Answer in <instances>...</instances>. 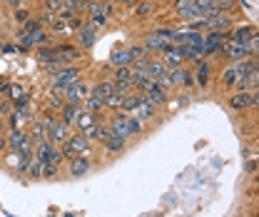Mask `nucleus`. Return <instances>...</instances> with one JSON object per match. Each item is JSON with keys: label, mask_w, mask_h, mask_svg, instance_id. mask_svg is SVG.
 I'll use <instances>...</instances> for the list:
<instances>
[{"label": "nucleus", "mask_w": 259, "mask_h": 217, "mask_svg": "<svg viewBox=\"0 0 259 217\" xmlns=\"http://www.w3.org/2000/svg\"><path fill=\"white\" fill-rule=\"evenodd\" d=\"M107 128H110L112 132H117L120 137H125V140H127V137H132V135H137V132L142 130V123H140V120H135L132 115H125V113H122V115L112 118V123H110Z\"/></svg>", "instance_id": "f257e3e1"}, {"label": "nucleus", "mask_w": 259, "mask_h": 217, "mask_svg": "<svg viewBox=\"0 0 259 217\" xmlns=\"http://www.w3.org/2000/svg\"><path fill=\"white\" fill-rule=\"evenodd\" d=\"M87 152H90V140L83 132L80 135H70L65 140V145H62V155L65 157H78V155H87Z\"/></svg>", "instance_id": "f03ea898"}, {"label": "nucleus", "mask_w": 259, "mask_h": 217, "mask_svg": "<svg viewBox=\"0 0 259 217\" xmlns=\"http://www.w3.org/2000/svg\"><path fill=\"white\" fill-rule=\"evenodd\" d=\"M35 157L43 162V165H60L62 162V152L55 147V142L45 140V142H38V150H35Z\"/></svg>", "instance_id": "7ed1b4c3"}, {"label": "nucleus", "mask_w": 259, "mask_h": 217, "mask_svg": "<svg viewBox=\"0 0 259 217\" xmlns=\"http://www.w3.org/2000/svg\"><path fill=\"white\" fill-rule=\"evenodd\" d=\"M257 105V90H237L229 97V107L232 110H247Z\"/></svg>", "instance_id": "20e7f679"}, {"label": "nucleus", "mask_w": 259, "mask_h": 217, "mask_svg": "<svg viewBox=\"0 0 259 217\" xmlns=\"http://www.w3.org/2000/svg\"><path fill=\"white\" fill-rule=\"evenodd\" d=\"M87 92H90V87H87L83 80H75L73 85L62 92V97H65V102H68V105H80V102L87 97Z\"/></svg>", "instance_id": "39448f33"}, {"label": "nucleus", "mask_w": 259, "mask_h": 217, "mask_svg": "<svg viewBox=\"0 0 259 217\" xmlns=\"http://www.w3.org/2000/svg\"><path fill=\"white\" fill-rule=\"evenodd\" d=\"M18 40H20V50H28V47H33V45H38V47L50 45V35L40 28V30H35V33H30V35H18Z\"/></svg>", "instance_id": "423d86ee"}, {"label": "nucleus", "mask_w": 259, "mask_h": 217, "mask_svg": "<svg viewBox=\"0 0 259 217\" xmlns=\"http://www.w3.org/2000/svg\"><path fill=\"white\" fill-rule=\"evenodd\" d=\"M227 43V35L224 33H205V45H202V52L205 55H215L219 52Z\"/></svg>", "instance_id": "0eeeda50"}, {"label": "nucleus", "mask_w": 259, "mask_h": 217, "mask_svg": "<svg viewBox=\"0 0 259 217\" xmlns=\"http://www.w3.org/2000/svg\"><path fill=\"white\" fill-rule=\"evenodd\" d=\"M52 47H55V60L62 63V65H70L73 60L80 58V50L73 47V45H52Z\"/></svg>", "instance_id": "6e6552de"}, {"label": "nucleus", "mask_w": 259, "mask_h": 217, "mask_svg": "<svg viewBox=\"0 0 259 217\" xmlns=\"http://www.w3.org/2000/svg\"><path fill=\"white\" fill-rule=\"evenodd\" d=\"M160 52H162V63H165L167 68L182 65V60H184L182 47H177V45H167V47H165V50H160Z\"/></svg>", "instance_id": "1a4fd4ad"}, {"label": "nucleus", "mask_w": 259, "mask_h": 217, "mask_svg": "<svg viewBox=\"0 0 259 217\" xmlns=\"http://www.w3.org/2000/svg\"><path fill=\"white\" fill-rule=\"evenodd\" d=\"M142 97H145L150 105H155V107H157V105H162V102L167 100V90H162V87H157L155 83H152L147 90H142Z\"/></svg>", "instance_id": "9d476101"}, {"label": "nucleus", "mask_w": 259, "mask_h": 217, "mask_svg": "<svg viewBox=\"0 0 259 217\" xmlns=\"http://www.w3.org/2000/svg\"><path fill=\"white\" fill-rule=\"evenodd\" d=\"M30 142H33L30 135L23 130H13L10 132V140H8V145H10L13 150H18V152H20V150H30Z\"/></svg>", "instance_id": "9b49d317"}, {"label": "nucleus", "mask_w": 259, "mask_h": 217, "mask_svg": "<svg viewBox=\"0 0 259 217\" xmlns=\"http://www.w3.org/2000/svg\"><path fill=\"white\" fill-rule=\"evenodd\" d=\"M222 50H224V55H227V58H229L232 63H237V60H244V58L249 55L244 45H239V43H232V40H227V43H224V47H222Z\"/></svg>", "instance_id": "f8f14e48"}, {"label": "nucleus", "mask_w": 259, "mask_h": 217, "mask_svg": "<svg viewBox=\"0 0 259 217\" xmlns=\"http://www.w3.org/2000/svg\"><path fill=\"white\" fill-rule=\"evenodd\" d=\"M95 40H97V28H92V23L87 20V23L80 25V45L83 47H92Z\"/></svg>", "instance_id": "ddd939ff"}, {"label": "nucleus", "mask_w": 259, "mask_h": 217, "mask_svg": "<svg viewBox=\"0 0 259 217\" xmlns=\"http://www.w3.org/2000/svg\"><path fill=\"white\" fill-rule=\"evenodd\" d=\"M87 13H90V18L92 15H105V18H110V13H112V3H107V0H90L87 3V8H85Z\"/></svg>", "instance_id": "4468645a"}, {"label": "nucleus", "mask_w": 259, "mask_h": 217, "mask_svg": "<svg viewBox=\"0 0 259 217\" xmlns=\"http://www.w3.org/2000/svg\"><path fill=\"white\" fill-rule=\"evenodd\" d=\"M102 145H105L110 152H120V150L125 147V137H120L117 132H112L110 128H107V135L102 137Z\"/></svg>", "instance_id": "2eb2a0df"}, {"label": "nucleus", "mask_w": 259, "mask_h": 217, "mask_svg": "<svg viewBox=\"0 0 259 217\" xmlns=\"http://www.w3.org/2000/svg\"><path fill=\"white\" fill-rule=\"evenodd\" d=\"M152 115H155V105H150L145 97H142V100L137 102V107L132 110V118H135V120H140V123H142V120H150Z\"/></svg>", "instance_id": "dca6fc26"}, {"label": "nucleus", "mask_w": 259, "mask_h": 217, "mask_svg": "<svg viewBox=\"0 0 259 217\" xmlns=\"http://www.w3.org/2000/svg\"><path fill=\"white\" fill-rule=\"evenodd\" d=\"M254 33H257V28H254V25H242V28H237V30L232 33V38H227V40L239 43V45H247V40H249Z\"/></svg>", "instance_id": "f3484780"}, {"label": "nucleus", "mask_w": 259, "mask_h": 217, "mask_svg": "<svg viewBox=\"0 0 259 217\" xmlns=\"http://www.w3.org/2000/svg\"><path fill=\"white\" fill-rule=\"evenodd\" d=\"M90 170V160L87 155H78V157H70V175L73 177H80Z\"/></svg>", "instance_id": "a211bd4d"}, {"label": "nucleus", "mask_w": 259, "mask_h": 217, "mask_svg": "<svg viewBox=\"0 0 259 217\" xmlns=\"http://www.w3.org/2000/svg\"><path fill=\"white\" fill-rule=\"evenodd\" d=\"M110 63L115 68H125V65H132V58H130V50L127 47H117L110 52Z\"/></svg>", "instance_id": "6ab92c4d"}, {"label": "nucleus", "mask_w": 259, "mask_h": 217, "mask_svg": "<svg viewBox=\"0 0 259 217\" xmlns=\"http://www.w3.org/2000/svg\"><path fill=\"white\" fill-rule=\"evenodd\" d=\"M30 140H35V142H45V140H50V132H47V123H45V118L33 123V128H30Z\"/></svg>", "instance_id": "aec40b11"}, {"label": "nucleus", "mask_w": 259, "mask_h": 217, "mask_svg": "<svg viewBox=\"0 0 259 217\" xmlns=\"http://www.w3.org/2000/svg\"><path fill=\"white\" fill-rule=\"evenodd\" d=\"M80 130H87L90 125H95V115L90 113V110H85V107H78V113H75V120H73Z\"/></svg>", "instance_id": "412c9836"}, {"label": "nucleus", "mask_w": 259, "mask_h": 217, "mask_svg": "<svg viewBox=\"0 0 259 217\" xmlns=\"http://www.w3.org/2000/svg\"><path fill=\"white\" fill-rule=\"evenodd\" d=\"M192 78H195V83H197V85H202V87L210 85V63H205V60H202V63L197 65V70H195V75H192Z\"/></svg>", "instance_id": "4be33fe9"}, {"label": "nucleus", "mask_w": 259, "mask_h": 217, "mask_svg": "<svg viewBox=\"0 0 259 217\" xmlns=\"http://www.w3.org/2000/svg\"><path fill=\"white\" fill-rule=\"evenodd\" d=\"M239 78H242V75H239V70H237V68H234V63H232V65L222 73V85L224 87H234L237 83H239Z\"/></svg>", "instance_id": "5701e85b"}, {"label": "nucleus", "mask_w": 259, "mask_h": 217, "mask_svg": "<svg viewBox=\"0 0 259 217\" xmlns=\"http://www.w3.org/2000/svg\"><path fill=\"white\" fill-rule=\"evenodd\" d=\"M85 110H90L92 115H97V113H102V110H105V102H102L92 90L87 92V97H85Z\"/></svg>", "instance_id": "b1692460"}, {"label": "nucleus", "mask_w": 259, "mask_h": 217, "mask_svg": "<svg viewBox=\"0 0 259 217\" xmlns=\"http://www.w3.org/2000/svg\"><path fill=\"white\" fill-rule=\"evenodd\" d=\"M167 45H170V40H165V38H160L157 33H152V35L142 43V47H145V50H165Z\"/></svg>", "instance_id": "393cba45"}, {"label": "nucleus", "mask_w": 259, "mask_h": 217, "mask_svg": "<svg viewBox=\"0 0 259 217\" xmlns=\"http://www.w3.org/2000/svg\"><path fill=\"white\" fill-rule=\"evenodd\" d=\"M40 28H43V18H28V20L20 25V35H30V33L40 30Z\"/></svg>", "instance_id": "a878e982"}, {"label": "nucleus", "mask_w": 259, "mask_h": 217, "mask_svg": "<svg viewBox=\"0 0 259 217\" xmlns=\"http://www.w3.org/2000/svg\"><path fill=\"white\" fill-rule=\"evenodd\" d=\"M83 135H85L87 140H102L105 135H107V125H90L87 130H83Z\"/></svg>", "instance_id": "bb28decb"}, {"label": "nucleus", "mask_w": 259, "mask_h": 217, "mask_svg": "<svg viewBox=\"0 0 259 217\" xmlns=\"http://www.w3.org/2000/svg\"><path fill=\"white\" fill-rule=\"evenodd\" d=\"M145 68H147V73H150V75H152V80H155V78H160V75H165V73H167V65H165V63H162V60H150V63H147V65H145Z\"/></svg>", "instance_id": "cd10ccee"}, {"label": "nucleus", "mask_w": 259, "mask_h": 217, "mask_svg": "<svg viewBox=\"0 0 259 217\" xmlns=\"http://www.w3.org/2000/svg\"><path fill=\"white\" fill-rule=\"evenodd\" d=\"M28 123V110H15L10 115V128L13 130H23V125Z\"/></svg>", "instance_id": "c85d7f7f"}, {"label": "nucleus", "mask_w": 259, "mask_h": 217, "mask_svg": "<svg viewBox=\"0 0 259 217\" xmlns=\"http://www.w3.org/2000/svg\"><path fill=\"white\" fill-rule=\"evenodd\" d=\"M92 92H95V95H97V97L105 102V100H107V97L115 92V85H112V83H100V85L92 87Z\"/></svg>", "instance_id": "c756f323"}, {"label": "nucleus", "mask_w": 259, "mask_h": 217, "mask_svg": "<svg viewBox=\"0 0 259 217\" xmlns=\"http://www.w3.org/2000/svg\"><path fill=\"white\" fill-rule=\"evenodd\" d=\"M140 100H142V95H132V92H130V95H125V97H122V107H120V110L132 113V110L137 107V102H140Z\"/></svg>", "instance_id": "7c9ffc66"}, {"label": "nucleus", "mask_w": 259, "mask_h": 217, "mask_svg": "<svg viewBox=\"0 0 259 217\" xmlns=\"http://www.w3.org/2000/svg\"><path fill=\"white\" fill-rule=\"evenodd\" d=\"M5 92L10 95V100H13V102H15V100H20V97H28V92H25V87H23V85H15V83H10Z\"/></svg>", "instance_id": "2f4dec72"}, {"label": "nucleus", "mask_w": 259, "mask_h": 217, "mask_svg": "<svg viewBox=\"0 0 259 217\" xmlns=\"http://www.w3.org/2000/svg\"><path fill=\"white\" fill-rule=\"evenodd\" d=\"M122 97H125V95H120V92H112V95L105 100V107H115V110H120V107H122Z\"/></svg>", "instance_id": "473e14b6"}, {"label": "nucleus", "mask_w": 259, "mask_h": 217, "mask_svg": "<svg viewBox=\"0 0 259 217\" xmlns=\"http://www.w3.org/2000/svg\"><path fill=\"white\" fill-rule=\"evenodd\" d=\"M28 173H30V177H35V180H38V177H43V162H40L35 155H33V162H30Z\"/></svg>", "instance_id": "72a5a7b5"}, {"label": "nucleus", "mask_w": 259, "mask_h": 217, "mask_svg": "<svg viewBox=\"0 0 259 217\" xmlns=\"http://www.w3.org/2000/svg\"><path fill=\"white\" fill-rule=\"evenodd\" d=\"M150 13H152V5H150V3H137V5H135V15L142 18V15H150Z\"/></svg>", "instance_id": "f704fd0d"}, {"label": "nucleus", "mask_w": 259, "mask_h": 217, "mask_svg": "<svg viewBox=\"0 0 259 217\" xmlns=\"http://www.w3.org/2000/svg\"><path fill=\"white\" fill-rule=\"evenodd\" d=\"M90 23H92V28H97V30H100V28H105L107 18H105V15H92V18H90Z\"/></svg>", "instance_id": "c9c22d12"}, {"label": "nucleus", "mask_w": 259, "mask_h": 217, "mask_svg": "<svg viewBox=\"0 0 259 217\" xmlns=\"http://www.w3.org/2000/svg\"><path fill=\"white\" fill-rule=\"evenodd\" d=\"M28 18H30V15H28V10H20V8H18V10H15V20H18V23H20V25H23V23H25V20H28Z\"/></svg>", "instance_id": "e433bc0d"}, {"label": "nucleus", "mask_w": 259, "mask_h": 217, "mask_svg": "<svg viewBox=\"0 0 259 217\" xmlns=\"http://www.w3.org/2000/svg\"><path fill=\"white\" fill-rule=\"evenodd\" d=\"M254 170H257V160H254V157H249V160H247V173L254 175Z\"/></svg>", "instance_id": "4c0bfd02"}, {"label": "nucleus", "mask_w": 259, "mask_h": 217, "mask_svg": "<svg viewBox=\"0 0 259 217\" xmlns=\"http://www.w3.org/2000/svg\"><path fill=\"white\" fill-rule=\"evenodd\" d=\"M182 85H184V87H192V85H195V78H192V73H187V75H184Z\"/></svg>", "instance_id": "58836bf2"}, {"label": "nucleus", "mask_w": 259, "mask_h": 217, "mask_svg": "<svg viewBox=\"0 0 259 217\" xmlns=\"http://www.w3.org/2000/svg\"><path fill=\"white\" fill-rule=\"evenodd\" d=\"M8 85H10V83H8L5 78H0V92H5V90H8Z\"/></svg>", "instance_id": "ea45409f"}, {"label": "nucleus", "mask_w": 259, "mask_h": 217, "mask_svg": "<svg viewBox=\"0 0 259 217\" xmlns=\"http://www.w3.org/2000/svg\"><path fill=\"white\" fill-rule=\"evenodd\" d=\"M8 3H10L13 8H20V3H23V0H8Z\"/></svg>", "instance_id": "a19ab883"}, {"label": "nucleus", "mask_w": 259, "mask_h": 217, "mask_svg": "<svg viewBox=\"0 0 259 217\" xmlns=\"http://www.w3.org/2000/svg\"><path fill=\"white\" fill-rule=\"evenodd\" d=\"M5 145H8V140H3V137H0V150H3Z\"/></svg>", "instance_id": "79ce46f5"}]
</instances>
